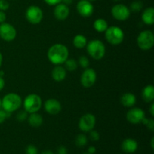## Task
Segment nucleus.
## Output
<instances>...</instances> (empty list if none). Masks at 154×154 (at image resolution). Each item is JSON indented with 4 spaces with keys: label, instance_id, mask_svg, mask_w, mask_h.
Returning a JSON list of instances; mask_svg holds the SVG:
<instances>
[{
    "label": "nucleus",
    "instance_id": "obj_27",
    "mask_svg": "<svg viewBox=\"0 0 154 154\" xmlns=\"http://www.w3.org/2000/svg\"><path fill=\"white\" fill-rule=\"evenodd\" d=\"M142 123H144V124L145 125V126H147V127L148 128L150 131H152V132H153V131L154 130V120L153 118L147 119L145 117V118L144 119V120L142 121Z\"/></svg>",
    "mask_w": 154,
    "mask_h": 154
},
{
    "label": "nucleus",
    "instance_id": "obj_20",
    "mask_svg": "<svg viewBox=\"0 0 154 154\" xmlns=\"http://www.w3.org/2000/svg\"><path fill=\"white\" fill-rule=\"evenodd\" d=\"M142 99L146 102H152L154 99V87L153 85H147L143 89L141 93Z\"/></svg>",
    "mask_w": 154,
    "mask_h": 154
},
{
    "label": "nucleus",
    "instance_id": "obj_13",
    "mask_svg": "<svg viewBox=\"0 0 154 154\" xmlns=\"http://www.w3.org/2000/svg\"><path fill=\"white\" fill-rule=\"evenodd\" d=\"M77 11L81 16L89 17L94 11V7L89 0H80L77 4Z\"/></svg>",
    "mask_w": 154,
    "mask_h": 154
},
{
    "label": "nucleus",
    "instance_id": "obj_18",
    "mask_svg": "<svg viewBox=\"0 0 154 154\" xmlns=\"http://www.w3.org/2000/svg\"><path fill=\"white\" fill-rule=\"evenodd\" d=\"M141 19L143 22L147 25H153L154 23V8L149 7L143 11L141 14Z\"/></svg>",
    "mask_w": 154,
    "mask_h": 154
},
{
    "label": "nucleus",
    "instance_id": "obj_40",
    "mask_svg": "<svg viewBox=\"0 0 154 154\" xmlns=\"http://www.w3.org/2000/svg\"><path fill=\"white\" fill-rule=\"evenodd\" d=\"M62 2H63V3H64V4L69 5L72 4V2H73V0H62Z\"/></svg>",
    "mask_w": 154,
    "mask_h": 154
},
{
    "label": "nucleus",
    "instance_id": "obj_26",
    "mask_svg": "<svg viewBox=\"0 0 154 154\" xmlns=\"http://www.w3.org/2000/svg\"><path fill=\"white\" fill-rule=\"evenodd\" d=\"M143 3L141 1H134L130 5L131 11L134 12H138L142 9Z\"/></svg>",
    "mask_w": 154,
    "mask_h": 154
},
{
    "label": "nucleus",
    "instance_id": "obj_1",
    "mask_svg": "<svg viewBox=\"0 0 154 154\" xmlns=\"http://www.w3.org/2000/svg\"><path fill=\"white\" fill-rule=\"evenodd\" d=\"M48 57L53 64H63L69 57V50L63 44H55L48 50Z\"/></svg>",
    "mask_w": 154,
    "mask_h": 154
},
{
    "label": "nucleus",
    "instance_id": "obj_5",
    "mask_svg": "<svg viewBox=\"0 0 154 154\" xmlns=\"http://www.w3.org/2000/svg\"><path fill=\"white\" fill-rule=\"evenodd\" d=\"M42 105V98L37 94H29L23 101V107L27 113H36L41 109Z\"/></svg>",
    "mask_w": 154,
    "mask_h": 154
},
{
    "label": "nucleus",
    "instance_id": "obj_31",
    "mask_svg": "<svg viewBox=\"0 0 154 154\" xmlns=\"http://www.w3.org/2000/svg\"><path fill=\"white\" fill-rule=\"evenodd\" d=\"M17 118L19 121H24V120H26L28 118V113L26 111H20L17 114Z\"/></svg>",
    "mask_w": 154,
    "mask_h": 154
},
{
    "label": "nucleus",
    "instance_id": "obj_32",
    "mask_svg": "<svg viewBox=\"0 0 154 154\" xmlns=\"http://www.w3.org/2000/svg\"><path fill=\"white\" fill-rule=\"evenodd\" d=\"M11 115V113L6 112L4 110L0 109V124L2 123L9 116Z\"/></svg>",
    "mask_w": 154,
    "mask_h": 154
},
{
    "label": "nucleus",
    "instance_id": "obj_45",
    "mask_svg": "<svg viewBox=\"0 0 154 154\" xmlns=\"http://www.w3.org/2000/svg\"><path fill=\"white\" fill-rule=\"evenodd\" d=\"M1 107H2V100L0 99V108H1Z\"/></svg>",
    "mask_w": 154,
    "mask_h": 154
},
{
    "label": "nucleus",
    "instance_id": "obj_9",
    "mask_svg": "<svg viewBox=\"0 0 154 154\" xmlns=\"http://www.w3.org/2000/svg\"><path fill=\"white\" fill-rule=\"evenodd\" d=\"M96 117L92 114H86L80 118L78 126L81 131L88 132L93 129L96 125Z\"/></svg>",
    "mask_w": 154,
    "mask_h": 154
},
{
    "label": "nucleus",
    "instance_id": "obj_10",
    "mask_svg": "<svg viewBox=\"0 0 154 154\" xmlns=\"http://www.w3.org/2000/svg\"><path fill=\"white\" fill-rule=\"evenodd\" d=\"M17 31L14 27L8 23H2L0 25V37L5 42H11L16 38Z\"/></svg>",
    "mask_w": 154,
    "mask_h": 154
},
{
    "label": "nucleus",
    "instance_id": "obj_30",
    "mask_svg": "<svg viewBox=\"0 0 154 154\" xmlns=\"http://www.w3.org/2000/svg\"><path fill=\"white\" fill-rule=\"evenodd\" d=\"M90 138L93 141H99V138H100L99 132L97 131H95L93 129H92L91 131H90Z\"/></svg>",
    "mask_w": 154,
    "mask_h": 154
},
{
    "label": "nucleus",
    "instance_id": "obj_33",
    "mask_svg": "<svg viewBox=\"0 0 154 154\" xmlns=\"http://www.w3.org/2000/svg\"><path fill=\"white\" fill-rule=\"evenodd\" d=\"M10 7V4L7 0H0V11H6Z\"/></svg>",
    "mask_w": 154,
    "mask_h": 154
},
{
    "label": "nucleus",
    "instance_id": "obj_46",
    "mask_svg": "<svg viewBox=\"0 0 154 154\" xmlns=\"http://www.w3.org/2000/svg\"><path fill=\"white\" fill-rule=\"evenodd\" d=\"M114 1H115V2H119V1H120V0H114Z\"/></svg>",
    "mask_w": 154,
    "mask_h": 154
},
{
    "label": "nucleus",
    "instance_id": "obj_34",
    "mask_svg": "<svg viewBox=\"0 0 154 154\" xmlns=\"http://www.w3.org/2000/svg\"><path fill=\"white\" fill-rule=\"evenodd\" d=\"M49 5H57L59 3L62 2V0H44Z\"/></svg>",
    "mask_w": 154,
    "mask_h": 154
},
{
    "label": "nucleus",
    "instance_id": "obj_16",
    "mask_svg": "<svg viewBox=\"0 0 154 154\" xmlns=\"http://www.w3.org/2000/svg\"><path fill=\"white\" fill-rule=\"evenodd\" d=\"M138 142L132 138H126L122 142L121 148L126 153H133L138 149Z\"/></svg>",
    "mask_w": 154,
    "mask_h": 154
},
{
    "label": "nucleus",
    "instance_id": "obj_42",
    "mask_svg": "<svg viewBox=\"0 0 154 154\" xmlns=\"http://www.w3.org/2000/svg\"><path fill=\"white\" fill-rule=\"evenodd\" d=\"M2 60H3V57H2V54L0 53V67L2 66Z\"/></svg>",
    "mask_w": 154,
    "mask_h": 154
},
{
    "label": "nucleus",
    "instance_id": "obj_12",
    "mask_svg": "<svg viewBox=\"0 0 154 154\" xmlns=\"http://www.w3.org/2000/svg\"><path fill=\"white\" fill-rule=\"evenodd\" d=\"M96 73L94 69L87 68L81 76V83L84 87H91L96 83Z\"/></svg>",
    "mask_w": 154,
    "mask_h": 154
},
{
    "label": "nucleus",
    "instance_id": "obj_17",
    "mask_svg": "<svg viewBox=\"0 0 154 154\" xmlns=\"http://www.w3.org/2000/svg\"><path fill=\"white\" fill-rule=\"evenodd\" d=\"M51 75H52L53 79L57 82H60V81H63L66 77V69L62 66H57L56 67L54 68L51 72Z\"/></svg>",
    "mask_w": 154,
    "mask_h": 154
},
{
    "label": "nucleus",
    "instance_id": "obj_4",
    "mask_svg": "<svg viewBox=\"0 0 154 154\" xmlns=\"http://www.w3.org/2000/svg\"><path fill=\"white\" fill-rule=\"evenodd\" d=\"M105 38L110 44L114 45H120L124 39V32L120 27L113 26L108 27L105 30Z\"/></svg>",
    "mask_w": 154,
    "mask_h": 154
},
{
    "label": "nucleus",
    "instance_id": "obj_21",
    "mask_svg": "<svg viewBox=\"0 0 154 154\" xmlns=\"http://www.w3.org/2000/svg\"><path fill=\"white\" fill-rule=\"evenodd\" d=\"M28 122L29 125L32 127L37 128L39 127L42 125L43 123V118H42V115L37 114L36 113H32L28 117Z\"/></svg>",
    "mask_w": 154,
    "mask_h": 154
},
{
    "label": "nucleus",
    "instance_id": "obj_38",
    "mask_svg": "<svg viewBox=\"0 0 154 154\" xmlns=\"http://www.w3.org/2000/svg\"><path fill=\"white\" fill-rule=\"evenodd\" d=\"M5 87V81L2 77H0V91L4 88Z\"/></svg>",
    "mask_w": 154,
    "mask_h": 154
},
{
    "label": "nucleus",
    "instance_id": "obj_14",
    "mask_svg": "<svg viewBox=\"0 0 154 154\" xmlns=\"http://www.w3.org/2000/svg\"><path fill=\"white\" fill-rule=\"evenodd\" d=\"M62 109L60 102L55 99H49L45 102V110L49 114L55 115L59 114Z\"/></svg>",
    "mask_w": 154,
    "mask_h": 154
},
{
    "label": "nucleus",
    "instance_id": "obj_15",
    "mask_svg": "<svg viewBox=\"0 0 154 154\" xmlns=\"http://www.w3.org/2000/svg\"><path fill=\"white\" fill-rule=\"evenodd\" d=\"M69 13H70V10H69V6L64 3L60 2L55 6L54 14L57 20H64L69 17Z\"/></svg>",
    "mask_w": 154,
    "mask_h": 154
},
{
    "label": "nucleus",
    "instance_id": "obj_3",
    "mask_svg": "<svg viewBox=\"0 0 154 154\" xmlns=\"http://www.w3.org/2000/svg\"><path fill=\"white\" fill-rule=\"evenodd\" d=\"M89 55L93 59L99 60L104 57L105 54V47L103 42L100 40H91L86 45Z\"/></svg>",
    "mask_w": 154,
    "mask_h": 154
},
{
    "label": "nucleus",
    "instance_id": "obj_36",
    "mask_svg": "<svg viewBox=\"0 0 154 154\" xmlns=\"http://www.w3.org/2000/svg\"><path fill=\"white\" fill-rule=\"evenodd\" d=\"M6 14L3 11H0V23H2L5 21Z\"/></svg>",
    "mask_w": 154,
    "mask_h": 154
},
{
    "label": "nucleus",
    "instance_id": "obj_41",
    "mask_svg": "<svg viewBox=\"0 0 154 154\" xmlns=\"http://www.w3.org/2000/svg\"><path fill=\"white\" fill-rule=\"evenodd\" d=\"M41 154H54V152H52L51 150H44V151H42Z\"/></svg>",
    "mask_w": 154,
    "mask_h": 154
},
{
    "label": "nucleus",
    "instance_id": "obj_6",
    "mask_svg": "<svg viewBox=\"0 0 154 154\" xmlns=\"http://www.w3.org/2000/svg\"><path fill=\"white\" fill-rule=\"evenodd\" d=\"M137 43L141 50L147 51L151 49L154 45V35L150 30H144L140 32L137 38Z\"/></svg>",
    "mask_w": 154,
    "mask_h": 154
},
{
    "label": "nucleus",
    "instance_id": "obj_23",
    "mask_svg": "<svg viewBox=\"0 0 154 154\" xmlns=\"http://www.w3.org/2000/svg\"><path fill=\"white\" fill-rule=\"evenodd\" d=\"M73 44L74 46L76 48L81 49V48L86 47L87 44V40L85 36H84L83 35H77L73 39Z\"/></svg>",
    "mask_w": 154,
    "mask_h": 154
},
{
    "label": "nucleus",
    "instance_id": "obj_2",
    "mask_svg": "<svg viewBox=\"0 0 154 154\" xmlns=\"http://www.w3.org/2000/svg\"><path fill=\"white\" fill-rule=\"evenodd\" d=\"M22 104V99L18 94L14 93H8L2 100V107L6 112L12 113L19 109Z\"/></svg>",
    "mask_w": 154,
    "mask_h": 154
},
{
    "label": "nucleus",
    "instance_id": "obj_7",
    "mask_svg": "<svg viewBox=\"0 0 154 154\" xmlns=\"http://www.w3.org/2000/svg\"><path fill=\"white\" fill-rule=\"evenodd\" d=\"M26 18L32 24H38L43 18V11L37 5H31L26 11Z\"/></svg>",
    "mask_w": 154,
    "mask_h": 154
},
{
    "label": "nucleus",
    "instance_id": "obj_29",
    "mask_svg": "<svg viewBox=\"0 0 154 154\" xmlns=\"http://www.w3.org/2000/svg\"><path fill=\"white\" fill-rule=\"evenodd\" d=\"M26 154H38V149L35 146L30 144L26 148Z\"/></svg>",
    "mask_w": 154,
    "mask_h": 154
},
{
    "label": "nucleus",
    "instance_id": "obj_22",
    "mask_svg": "<svg viewBox=\"0 0 154 154\" xmlns=\"http://www.w3.org/2000/svg\"><path fill=\"white\" fill-rule=\"evenodd\" d=\"M93 27L99 32H103L108 29V23L105 20L102 19V18H99L95 20L94 23H93Z\"/></svg>",
    "mask_w": 154,
    "mask_h": 154
},
{
    "label": "nucleus",
    "instance_id": "obj_35",
    "mask_svg": "<svg viewBox=\"0 0 154 154\" xmlns=\"http://www.w3.org/2000/svg\"><path fill=\"white\" fill-rule=\"evenodd\" d=\"M57 154H68V150L64 146H60L57 150Z\"/></svg>",
    "mask_w": 154,
    "mask_h": 154
},
{
    "label": "nucleus",
    "instance_id": "obj_47",
    "mask_svg": "<svg viewBox=\"0 0 154 154\" xmlns=\"http://www.w3.org/2000/svg\"><path fill=\"white\" fill-rule=\"evenodd\" d=\"M83 154H90V153H87H87H83Z\"/></svg>",
    "mask_w": 154,
    "mask_h": 154
},
{
    "label": "nucleus",
    "instance_id": "obj_37",
    "mask_svg": "<svg viewBox=\"0 0 154 154\" xmlns=\"http://www.w3.org/2000/svg\"><path fill=\"white\" fill-rule=\"evenodd\" d=\"M96 147H93V146H91V147H90L88 148V150H87V153H90V154H94L96 153Z\"/></svg>",
    "mask_w": 154,
    "mask_h": 154
},
{
    "label": "nucleus",
    "instance_id": "obj_48",
    "mask_svg": "<svg viewBox=\"0 0 154 154\" xmlns=\"http://www.w3.org/2000/svg\"><path fill=\"white\" fill-rule=\"evenodd\" d=\"M89 1H95V0H89Z\"/></svg>",
    "mask_w": 154,
    "mask_h": 154
},
{
    "label": "nucleus",
    "instance_id": "obj_11",
    "mask_svg": "<svg viewBox=\"0 0 154 154\" xmlns=\"http://www.w3.org/2000/svg\"><path fill=\"white\" fill-rule=\"evenodd\" d=\"M144 118H145V113L139 108H131L126 114L127 120L132 124H138L142 123Z\"/></svg>",
    "mask_w": 154,
    "mask_h": 154
},
{
    "label": "nucleus",
    "instance_id": "obj_39",
    "mask_svg": "<svg viewBox=\"0 0 154 154\" xmlns=\"http://www.w3.org/2000/svg\"><path fill=\"white\" fill-rule=\"evenodd\" d=\"M150 114H151L152 116H154V104L153 103H152V105H150Z\"/></svg>",
    "mask_w": 154,
    "mask_h": 154
},
{
    "label": "nucleus",
    "instance_id": "obj_19",
    "mask_svg": "<svg viewBox=\"0 0 154 154\" xmlns=\"http://www.w3.org/2000/svg\"><path fill=\"white\" fill-rule=\"evenodd\" d=\"M120 102L123 106L126 107V108H130L132 107L136 102V98L133 93H126L122 96L121 99H120Z\"/></svg>",
    "mask_w": 154,
    "mask_h": 154
},
{
    "label": "nucleus",
    "instance_id": "obj_44",
    "mask_svg": "<svg viewBox=\"0 0 154 154\" xmlns=\"http://www.w3.org/2000/svg\"><path fill=\"white\" fill-rule=\"evenodd\" d=\"M2 75H4V72H0V77H2Z\"/></svg>",
    "mask_w": 154,
    "mask_h": 154
},
{
    "label": "nucleus",
    "instance_id": "obj_43",
    "mask_svg": "<svg viewBox=\"0 0 154 154\" xmlns=\"http://www.w3.org/2000/svg\"><path fill=\"white\" fill-rule=\"evenodd\" d=\"M153 141H154V138H152V139H151V142H150V144H151V147H152V149H153V148H154Z\"/></svg>",
    "mask_w": 154,
    "mask_h": 154
},
{
    "label": "nucleus",
    "instance_id": "obj_25",
    "mask_svg": "<svg viewBox=\"0 0 154 154\" xmlns=\"http://www.w3.org/2000/svg\"><path fill=\"white\" fill-rule=\"evenodd\" d=\"M66 69L69 72H74L78 68V63L74 59H67L65 62Z\"/></svg>",
    "mask_w": 154,
    "mask_h": 154
},
{
    "label": "nucleus",
    "instance_id": "obj_8",
    "mask_svg": "<svg viewBox=\"0 0 154 154\" xmlns=\"http://www.w3.org/2000/svg\"><path fill=\"white\" fill-rule=\"evenodd\" d=\"M111 14L117 20H126L130 16V9L123 4H117L111 8Z\"/></svg>",
    "mask_w": 154,
    "mask_h": 154
},
{
    "label": "nucleus",
    "instance_id": "obj_28",
    "mask_svg": "<svg viewBox=\"0 0 154 154\" xmlns=\"http://www.w3.org/2000/svg\"><path fill=\"white\" fill-rule=\"evenodd\" d=\"M78 63H79L80 66L82 68H84V69H87L89 65H90V61H89L88 58L85 56H82V57H80Z\"/></svg>",
    "mask_w": 154,
    "mask_h": 154
},
{
    "label": "nucleus",
    "instance_id": "obj_24",
    "mask_svg": "<svg viewBox=\"0 0 154 154\" xmlns=\"http://www.w3.org/2000/svg\"><path fill=\"white\" fill-rule=\"evenodd\" d=\"M87 137L84 134H79L75 138V144L78 147H83L87 145Z\"/></svg>",
    "mask_w": 154,
    "mask_h": 154
}]
</instances>
